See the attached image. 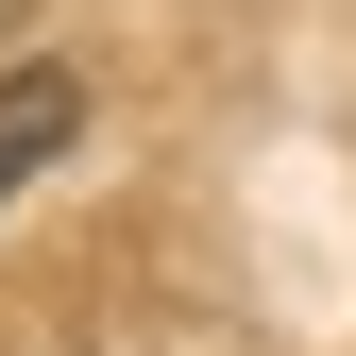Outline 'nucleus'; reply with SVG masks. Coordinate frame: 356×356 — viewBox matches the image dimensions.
I'll return each mask as SVG.
<instances>
[{"label": "nucleus", "mask_w": 356, "mask_h": 356, "mask_svg": "<svg viewBox=\"0 0 356 356\" xmlns=\"http://www.w3.org/2000/svg\"><path fill=\"white\" fill-rule=\"evenodd\" d=\"M68 136H85V68H51V51H34V68H0V204H17Z\"/></svg>", "instance_id": "1"}]
</instances>
